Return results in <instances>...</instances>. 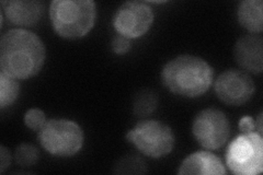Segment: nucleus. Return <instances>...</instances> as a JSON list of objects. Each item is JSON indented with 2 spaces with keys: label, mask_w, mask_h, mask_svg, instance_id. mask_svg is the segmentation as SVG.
<instances>
[{
  "label": "nucleus",
  "mask_w": 263,
  "mask_h": 175,
  "mask_svg": "<svg viewBox=\"0 0 263 175\" xmlns=\"http://www.w3.org/2000/svg\"><path fill=\"white\" fill-rule=\"evenodd\" d=\"M125 138L139 152L153 159H160L169 154L176 143L170 126L155 120L138 122L133 129L127 131Z\"/></svg>",
  "instance_id": "obj_5"
},
{
  "label": "nucleus",
  "mask_w": 263,
  "mask_h": 175,
  "mask_svg": "<svg viewBox=\"0 0 263 175\" xmlns=\"http://www.w3.org/2000/svg\"><path fill=\"white\" fill-rule=\"evenodd\" d=\"M2 12L10 23L19 27H32L44 13V4L37 0H4Z\"/></svg>",
  "instance_id": "obj_11"
},
{
  "label": "nucleus",
  "mask_w": 263,
  "mask_h": 175,
  "mask_svg": "<svg viewBox=\"0 0 263 175\" xmlns=\"http://www.w3.org/2000/svg\"><path fill=\"white\" fill-rule=\"evenodd\" d=\"M239 130L241 132H251L256 131V120H253L251 116H243V118L239 121Z\"/></svg>",
  "instance_id": "obj_21"
},
{
  "label": "nucleus",
  "mask_w": 263,
  "mask_h": 175,
  "mask_svg": "<svg viewBox=\"0 0 263 175\" xmlns=\"http://www.w3.org/2000/svg\"><path fill=\"white\" fill-rule=\"evenodd\" d=\"M214 80V68L201 57L180 55L161 70L163 86L174 94L197 98L206 93Z\"/></svg>",
  "instance_id": "obj_2"
},
{
  "label": "nucleus",
  "mask_w": 263,
  "mask_h": 175,
  "mask_svg": "<svg viewBox=\"0 0 263 175\" xmlns=\"http://www.w3.org/2000/svg\"><path fill=\"white\" fill-rule=\"evenodd\" d=\"M237 19L240 26L250 33L258 34L263 31L262 0H243L237 8Z\"/></svg>",
  "instance_id": "obj_13"
},
{
  "label": "nucleus",
  "mask_w": 263,
  "mask_h": 175,
  "mask_svg": "<svg viewBox=\"0 0 263 175\" xmlns=\"http://www.w3.org/2000/svg\"><path fill=\"white\" fill-rule=\"evenodd\" d=\"M178 174L225 175L226 168L219 158L211 151H196L187 155L181 163Z\"/></svg>",
  "instance_id": "obj_12"
},
{
  "label": "nucleus",
  "mask_w": 263,
  "mask_h": 175,
  "mask_svg": "<svg viewBox=\"0 0 263 175\" xmlns=\"http://www.w3.org/2000/svg\"><path fill=\"white\" fill-rule=\"evenodd\" d=\"M47 122L45 113L40 108H30L24 114V124L32 130L39 131Z\"/></svg>",
  "instance_id": "obj_17"
},
{
  "label": "nucleus",
  "mask_w": 263,
  "mask_h": 175,
  "mask_svg": "<svg viewBox=\"0 0 263 175\" xmlns=\"http://www.w3.org/2000/svg\"><path fill=\"white\" fill-rule=\"evenodd\" d=\"M256 131L259 132L260 135H262V112L259 114L258 119L256 121Z\"/></svg>",
  "instance_id": "obj_22"
},
{
  "label": "nucleus",
  "mask_w": 263,
  "mask_h": 175,
  "mask_svg": "<svg viewBox=\"0 0 263 175\" xmlns=\"http://www.w3.org/2000/svg\"><path fill=\"white\" fill-rule=\"evenodd\" d=\"M11 162V154L5 146H0V173L4 174L9 168Z\"/></svg>",
  "instance_id": "obj_20"
},
{
  "label": "nucleus",
  "mask_w": 263,
  "mask_h": 175,
  "mask_svg": "<svg viewBox=\"0 0 263 175\" xmlns=\"http://www.w3.org/2000/svg\"><path fill=\"white\" fill-rule=\"evenodd\" d=\"M45 58L44 43L31 31L12 29L0 40V68L11 78L26 80L36 76Z\"/></svg>",
  "instance_id": "obj_1"
},
{
  "label": "nucleus",
  "mask_w": 263,
  "mask_h": 175,
  "mask_svg": "<svg viewBox=\"0 0 263 175\" xmlns=\"http://www.w3.org/2000/svg\"><path fill=\"white\" fill-rule=\"evenodd\" d=\"M157 104V95L151 90H143L135 98L134 113L137 116L151 115L156 110Z\"/></svg>",
  "instance_id": "obj_15"
},
{
  "label": "nucleus",
  "mask_w": 263,
  "mask_h": 175,
  "mask_svg": "<svg viewBox=\"0 0 263 175\" xmlns=\"http://www.w3.org/2000/svg\"><path fill=\"white\" fill-rule=\"evenodd\" d=\"M20 92V85L16 79L0 72V108L5 110L10 106L18 99Z\"/></svg>",
  "instance_id": "obj_14"
},
{
  "label": "nucleus",
  "mask_w": 263,
  "mask_h": 175,
  "mask_svg": "<svg viewBox=\"0 0 263 175\" xmlns=\"http://www.w3.org/2000/svg\"><path fill=\"white\" fill-rule=\"evenodd\" d=\"M236 63L246 72L261 73L263 70V40L257 35H246L234 47Z\"/></svg>",
  "instance_id": "obj_10"
},
{
  "label": "nucleus",
  "mask_w": 263,
  "mask_h": 175,
  "mask_svg": "<svg viewBox=\"0 0 263 175\" xmlns=\"http://www.w3.org/2000/svg\"><path fill=\"white\" fill-rule=\"evenodd\" d=\"M214 90L221 102L239 106L253 96L256 86L248 72L240 69H228L217 77L214 82Z\"/></svg>",
  "instance_id": "obj_9"
},
{
  "label": "nucleus",
  "mask_w": 263,
  "mask_h": 175,
  "mask_svg": "<svg viewBox=\"0 0 263 175\" xmlns=\"http://www.w3.org/2000/svg\"><path fill=\"white\" fill-rule=\"evenodd\" d=\"M192 134L202 148L217 150L227 143L230 135V123L223 111L205 108L194 118Z\"/></svg>",
  "instance_id": "obj_7"
},
{
  "label": "nucleus",
  "mask_w": 263,
  "mask_h": 175,
  "mask_svg": "<svg viewBox=\"0 0 263 175\" xmlns=\"http://www.w3.org/2000/svg\"><path fill=\"white\" fill-rule=\"evenodd\" d=\"M37 139L48 153L56 157H72L84 146V130L76 122L66 119L48 120L39 130Z\"/></svg>",
  "instance_id": "obj_4"
},
{
  "label": "nucleus",
  "mask_w": 263,
  "mask_h": 175,
  "mask_svg": "<svg viewBox=\"0 0 263 175\" xmlns=\"http://www.w3.org/2000/svg\"><path fill=\"white\" fill-rule=\"evenodd\" d=\"M117 166L119 169H121V170H118L117 173H125L126 169H129L128 173H144V172H146L144 161L135 155L126 157L125 159H122Z\"/></svg>",
  "instance_id": "obj_18"
},
{
  "label": "nucleus",
  "mask_w": 263,
  "mask_h": 175,
  "mask_svg": "<svg viewBox=\"0 0 263 175\" xmlns=\"http://www.w3.org/2000/svg\"><path fill=\"white\" fill-rule=\"evenodd\" d=\"M96 3L92 0H54L49 6V18L54 31L64 38L86 36L95 27Z\"/></svg>",
  "instance_id": "obj_3"
},
{
  "label": "nucleus",
  "mask_w": 263,
  "mask_h": 175,
  "mask_svg": "<svg viewBox=\"0 0 263 175\" xmlns=\"http://www.w3.org/2000/svg\"><path fill=\"white\" fill-rule=\"evenodd\" d=\"M226 164L236 175H257L263 171V138L257 131L241 132L226 150Z\"/></svg>",
  "instance_id": "obj_6"
},
{
  "label": "nucleus",
  "mask_w": 263,
  "mask_h": 175,
  "mask_svg": "<svg viewBox=\"0 0 263 175\" xmlns=\"http://www.w3.org/2000/svg\"><path fill=\"white\" fill-rule=\"evenodd\" d=\"M112 51L117 55H125L130 48V42L128 38L118 35L112 41Z\"/></svg>",
  "instance_id": "obj_19"
},
{
  "label": "nucleus",
  "mask_w": 263,
  "mask_h": 175,
  "mask_svg": "<svg viewBox=\"0 0 263 175\" xmlns=\"http://www.w3.org/2000/svg\"><path fill=\"white\" fill-rule=\"evenodd\" d=\"M154 12L144 2H127L119 7L113 15V27L118 34L128 40L141 37L151 29Z\"/></svg>",
  "instance_id": "obj_8"
},
{
  "label": "nucleus",
  "mask_w": 263,
  "mask_h": 175,
  "mask_svg": "<svg viewBox=\"0 0 263 175\" xmlns=\"http://www.w3.org/2000/svg\"><path fill=\"white\" fill-rule=\"evenodd\" d=\"M13 159L16 164L23 168L34 165L40 159V151L36 147L31 144H20L14 150Z\"/></svg>",
  "instance_id": "obj_16"
}]
</instances>
